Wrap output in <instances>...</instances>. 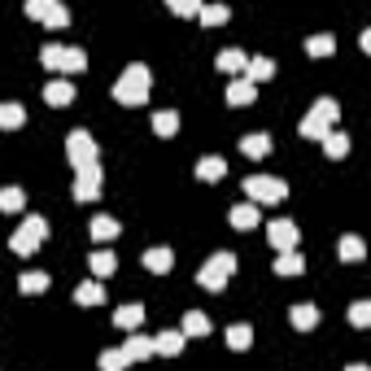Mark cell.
I'll return each mask as SVG.
<instances>
[{
  "label": "cell",
  "instance_id": "obj_1",
  "mask_svg": "<svg viewBox=\"0 0 371 371\" xmlns=\"http://www.w3.org/2000/svg\"><path fill=\"white\" fill-rule=\"evenodd\" d=\"M114 96L122 105H144V96H148V66L131 61L127 70H122V79L114 83Z\"/></svg>",
  "mask_w": 371,
  "mask_h": 371
},
{
  "label": "cell",
  "instance_id": "obj_2",
  "mask_svg": "<svg viewBox=\"0 0 371 371\" xmlns=\"http://www.w3.org/2000/svg\"><path fill=\"white\" fill-rule=\"evenodd\" d=\"M96 140H92V131H70V140H66V158H70V166L74 170H88V166H96Z\"/></svg>",
  "mask_w": 371,
  "mask_h": 371
},
{
  "label": "cell",
  "instance_id": "obj_3",
  "mask_svg": "<svg viewBox=\"0 0 371 371\" xmlns=\"http://www.w3.org/2000/svg\"><path fill=\"white\" fill-rule=\"evenodd\" d=\"M44 232H48V223H44L40 214H31V218H27V223H22V228L13 232L9 249H13V254H22V258H27V254H35V249H40V240H44Z\"/></svg>",
  "mask_w": 371,
  "mask_h": 371
},
{
  "label": "cell",
  "instance_id": "obj_4",
  "mask_svg": "<svg viewBox=\"0 0 371 371\" xmlns=\"http://www.w3.org/2000/svg\"><path fill=\"white\" fill-rule=\"evenodd\" d=\"M245 192H249L254 201H284V196H288L284 179H276V175H249V179H245Z\"/></svg>",
  "mask_w": 371,
  "mask_h": 371
},
{
  "label": "cell",
  "instance_id": "obj_5",
  "mask_svg": "<svg viewBox=\"0 0 371 371\" xmlns=\"http://www.w3.org/2000/svg\"><path fill=\"white\" fill-rule=\"evenodd\" d=\"M232 271H236V258H232V254H214V258L201 266V276H196V280H201L206 288H223V284L232 280Z\"/></svg>",
  "mask_w": 371,
  "mask_h": 371
},
{
  "label": "cell",
  "instance_id": "obj_6",
  "mask_svg": "<svg viewBox=\"0 0 371 371\" xmlns=\"http://www.w3.org/2000/svg\"><path fill=\"white\" fill-rule=\"evenodd\" d=\"M27 13L40 18V22H48V27H66V22H70V9L66 5H48V0H31Z\"/></svg>",
  "mask_w": 371,
  "mask_h": 371
},
{
  "label": "cell",
  "instance_id": "obj_7",
  "mask_svg": "<svg viewBox=\"0 0 371 371\" xmlns=\"http://www.w3.org/2000/svg\"><path fill=\"white\" fill-rule=\"evenodd\" d=\"M74 196H79V201H96V196H101V170L96 166L79 170V175H74Z\"/></svg>",
  "mask_w": 371,
  "mask_h": 371
},
{
  "label": "cell",
  "instance_id": "obj_8",
  "mask_svg": "<svg viewBox=\"0 0 371 371\" xmlns=\"http://www.w3.org/2000/svg\"><path fill=\"white\" fill-rule=\"evenodd\" d=\"M266 236H271V245H276L280 254L297 249V228H293L288 218H276V223H271V228H266Z\"/></svg>",
  "mask_w": 371,
  "mask_h": 371
},
{
  "label": "cell",
  "instance_id": "obj_9",
  "mask_svg": "<svg viewBox=\"0 0 371 371\" xmlns=\"http://www.w3.org/2000/svg\"><path fill=\"white\" fill-rule=\"evenodd\" d=\"M44 101L48 105H70L74 101V83L70 79H48L44 83Z\"/></svg>",
  "mask_w": 371,
  "mask_h": 371
},
{
  "label": "cell",
  "instance_id": "obj_10",
  "mask_svg": "<svg viewBox=\"0 0 371 371\" xmlns=\"http://www.w3.org/2000/svg\"><path fill=\"white\" fill-rule=\"evenodd\" d=\"M74 302L79 306H101L105 302V284L101 280H83L79 288H74Z\"/></svg>",
  "mask_w": 371,
  "mask_h": 371
},
{
  "label": "cell",
  "instance_id": "obj_11",
  "mask_svg": "<svg viewBox=\"0 0 371 371\" xmlns=\"http://www.w3.org/2000/svg\"><path fill=\"white\" fill-rule=\"evenodd\" d=\"M223 175H228V162H223L218 153H210V158H201V162H196V179L214 184V179H223Z\"/></svg>",
  "mask_w": 371,
  "mask_h": 371
},
{
  "label": "cell",
  "instance_id": "obj_12",
  "mask_svg": "<svg viewBox=\"0 0 371 371\" xmlns=\"http://www.w3.org/2000/svg\"><path fill=\"white\" fill-rule=\"evenodd\" d=\"M271 74H276V61H271V57H249V61H245V79H249L254 88L262 79H271Z\"/></svg>",
  "mask_w": 371,
  "mask_h": 371
},
{
  "label": "cell",
  "instance_id": "obj_13",
  "mask_svg": "<svg viewBox=\"0 0 371 371\" xmlns=\"http://www.w3.org/2000/svg\"><path fill=\"white\" fill-rule=\"evenodd\" d=\"M254 92H258V88L240 74V79H232V83H228V105H249V101H254Z\"/></svg>",
  "mask_w": 371,
  "mask_h": 371
},
{
  "label": "cell",
  "instance_id": "obj_14",
  "mask_svg": "<svg viewBox=\"0 0 371 371\" xmlns=\"http://www.w3.org/2000/svg\"><path fill=\"white\" fill-rule=\"evenodd\" d=\"M179 350H184V332H158V336H153V354L175 358Z\"/></svg>",
  "mask_w": 371,
  "mask_h": 371
},
{
  "label": "cell",
  "instance_id": "obj_15",
  "mask_svg": "<svg viewBox=\"0 0 371 371\" xmlns=\"http://www.w3.org/2000/svg\"><path fill=\"white\" fill-rule=\"evenodd\" d=\"M240 153H245V158H266V153H271V136H266V131L245 136V140H240Z\"/></svg>",
  "mask_w": 371,
  "mask_h": 371
},
{
  "label": "cell",
  "instance_id": "obj_16",
  "mask_svg": "<svg viewBox=\"0 0 371 371\" xmlns=\"http://www.w3.org/2000/svg\"><path fill=\"white\" fill-rule=\"evenodd\" d=\"M144 266H148V271H162V276H166V271L175 266V254H170L166 245H153V249L144 254Z\"/></svg>",
  "mask_w": 371,
  "mask_h": 371
},
{
  "label": "cell",
  "instance_id": "obj_17",
  "mask_svg": "<svg viewBox=\"0 0 371 371\" xmlns=\"http://www.w3.org/2000/svg\"><path fill=\"white\" fill-rule=\"evenodd\" d=\"M258 218H262V214H258V206H254V201H245V206H236V210H232V228L249 232V228H258Z\"/></svg>",
  "mask_w": 371,
  "mask_h": 371
},
{
  "label": "cell",
  "instance_id": "obj_18",
  "mask_svg": "<svg viewBox=\"0 0 371 371\" xmlns=\"http://www.w3.org/2000/svg\"><path fill=\"white\" fill-rule=\"evenodd\" d=\"M245 61H249V57H245L240 48H223V53H218V70H228L232 79H240V70H245Z\"/></svg>",
  "mask_w": 371,
  "mask_h": 371
},
{
  "label": "cell",
  "instance_id": "obj_19",
  "mask_svg": "<svg viewBox=\"0 0 371 371\" xmlns=\"http://www.w3.org/2000/svg\"><path fill=\"white\" fill-rule=\"evenodd\" d=\"M140 319H144V306H140V302H131V306H118L114 324H118V328H127V332H136V328H140Z\"/></svg>",
  "mask_w": 371,
  "mask_h": 371
},
{
  "label": "cell",
  "instance_id": "obj_20",
  "mask_svg": "<svg viewBox=\"0 0 371 371\" xmlns=\"http://www.w3.org/2000/svg\"><path fill=\"white\" fill-rule=\"evenodd\" d=\"M122 354H127V363H144L148 354H153V341H148V336H131L127 345H122Z\"/></svg>",
  "mask_w": 371,
  "mask_h": 371
},
{
  "label": "cell",
  "instance_id": "obj_21",
  "mask_svg": "<svg viewBox=\"0 0 371 371\" xmlns=\"http://www.w3.org/2000/svg\"><path fill=\"white\" fill-rule=\"evenodd\" d=\"M92 276H114V266H118V258H114V249H92Z\"/></svg>",
  "mask_w": 371,
  "mask_h": 371
},
{
  "label": "cell",
  "instance_id": "obj_22",
  "mask_svg": "<svg viewBox=\"0 0 371 371\" xmlns=\"http://www.w3.org/2000/svg\"><path fill=\"white\" fill-rule=\"evenodd\" d=\"M276 271H280V276H302V271H306V258L297 254V249H288V254L276 258Z\"/></svg>",
  "mask_w": 371,
  "mask_h": 371
},
{
  "label": "cell",
  "instance_id": "obj_23",
  "mask_svg": "<svg viewBox=\"0 0 371 371\" xmlns=\"http://www.w3.org/2000/svg\"><path fill=\"white\" fill-rule=\"evenodd\" d=\"M153 131H158V136H175V131H179V114H175V110H158V114H153Z\"/></svg>",
  "mask_w": 371,
  "mask_h": 371
},
{
  "label": "cell",
  "instance_id": "obj_24",
  "mask_svg": "<svg viewBox=\"0 0 371 371\" xmlns=\"http://www.w3.org/2000/svg\"><path fill=\"white\" fill-rule=\"evenodd\" d=\"M88 232H92V240H114V236H118V223H114L110 214H96Z\"/></svg>",
  "mask_w": 371,
  "mask_h": 371
},
{
  "label": "cell",
  "instance_id": "obj_25",
  "mask_svg": "<svg viewBox=\"0 0 371 371\" xmlns=\"http://www.w3.org/2000/svg\"><path fill=\"white\" fill-rule=\"evenodd\" d=\"M179 332H184V336H206V332H210V319H206L201 310H188V314H184V328H179Z\"/></svg>",
  "mask_w": 371,
  "mask_h": 371
},
{
  "label": "cell",
  "instance_id": "obj_26",
  "mask_svg": "<svg viewBox=\"0 0 371 371\" xmlns=\"http://www.w3.org/2000/svg\"><path fill=\"white\" fill-rule=\"evenodd\" d=\"M288 319H293V328H302V332H310V328L319 324V310H314V306L306 302V306H293V314H288Z\"/></svg>",
  "mask_w": 371,
  "mask_h": 371
},
{
  "label": "cell",
  "instance_id": "obj_27",
  "mask_svg": "<svg viewBox=\"0 0 371 371\" xmlns=\"http://www.w3.org/2000/svg\"><path fill=\"white\" fill-rule=\"evenodd\" d=\"M228 345H232V350H249V345H254V328L249 324H232L228 328Z\"/></svg>",
  "mask_w": 371,
  "mask_h": 371
},
{
  "label": "cell",
  "instance_id": "obj_28",
  "mask_svg": "<svg viewBox=\"0 0 371 371\" xmlns=\"http://www.w3.org/2000/svg\"><path fill=\"white\" fill-rule=\"evenodd\" d=\"M27 122V110H22L18 101H5L0 105V127H22Z\"/></svg>",
  "mask_w": 371,
  "mask_h": 371
},
{
  "label": "cell",
  "instance_id": "obj_29",
  "mask_svg": "<svg viewBox=\"0 0 371 371\" xmlns=\"http://www.w3.org/2000/svg\"><path fill=\"white\" fill-rule=\"evenodd\" d=\"M22 206H27V192H22V188H0V210L18 214Z\"/></svg>",
  "mask_w": 371,
  "mask_h": 371
},
{
  "label": "cell",
  "instance_id": "obj_30",
  "mask_svg": "<svg viewBox=\"0 0 371 371\" xmlns=\"http://www.w3.org/2000/svg\"><path fill=\"white\" fill-rule=\"evenodd\" d=\"M336 254H341L345 262H358V258H363L367 249H363V240H358V236H341V245H336Z\"/></svg>",
  "mask_w": 371,
  "mask_h": 371
},
{
  "label": "cell",
  "instance_id": "obj_31",
  "mask_svg": "<svg viewBox=\"0 0 371 371\" xmlns=\"http://www.w3.org/2000/svg\"><path fill=\"white\" fill-rule=\"evenodd\" d=\"M328 131H332V127H328L324 118H314V114H306V118H302V136H306V140H324Z\"/></svg>",
  "mask_w": 371,
  "mask_h": 371
},
{
  "label": "cell",
  "instance_id": "obj_32",
  "mask_svg": "<svg viewBox=\"0 0 371 371\" xmlns=\"http://www.w3.org/2000/svg\"><path fill=\"white\" fill-rule=\"evenodd\" d=\"M324 153H328V158H345V153H350V140H345L341 131H328V136H324Z\"/></svg>",
  "mask_w": 371,
  "mask_h": 371
},
{
  "label": "cell",
  "instance_id": "obj_33",
  "mask_svg": "<svg viewBox=\"0 0 371 371\" xmlns=\"http://www.w3.org/2000/svg\"><path fill=\"white\" fill-rule=\"evenodd\" d=\"M306 48H310V57H328L332 48H336V40H332V35H324V31H319V35H310V40H306Z\"/></svg>",
  "mask_w": 371,
  "mask_h": 371
},
{
  "label": "cell",
  "instance_id": "obj_34",
  "mask_svg": "<svg viewBox=\"0 0 371 371\" xmlns=\"http://www.w3.org/2000/svg\"><path fill=\"white\" fill-rule=\"evenodd\" d=\"M83 66H88L83 48H61V66H57V70H70V74H74V70H83Z\"/></svg>",
  "mask_w": 371,
  "mask_h": 371
},
{
  "label": "cell",
  "instance_id": "obj_35",
  "mask_svg": "<svg viewBox=\"0 0 371 371\" xmlns=\"http://www.w3.org/2000/svg\"><path fill=\"white\" fill-rule=\"evenodd\" d=\"M18 288H22V293H44V288H48V276H44V271H27V276L18 280Z\"/></svg>",
  "mask_w": 371,
  "mask_h": 371
},
{
  "label": "cell",
  "instance_id": "obj_36",
  "mask_svg": "<svg viewBox=\"0 0 371 371\" xmlns=\"http://www.w3.org/2000/svg\"><path fill=\"white\" fill-rule=\"evenodd\" d=\"M314 118H324L328 122V127H332V122H336V101H332V96H319V101H314V110H310Z\"/></svg>",
  "mask_w": 371,
  "mask_h": 371
},
{
  "label": "cell",
  "instance_id": "obj_37",
  "mask_svg": "<svg viewBox=\"0 0 371 371\" xmlns=\"http://www.w3.org/2000/svg\"><path fill=\"white\" fill-rule=\"evenodd\" d=\"M350 324H354V328H367V324H371V302H354V306H350Z\"/></svg>",
  "mask_w": 371,
  "mask_h": 371
},
{
  "label": "cell",
  "instance_id": "obj_38",
  "mask_svg": "<svg viewBox=\"0 0 371 371\" xmlns=\"http://www.w3.org/2000/svg\"><path fill=\"white\" fill-rule=\"evenodd\" d=\"M122 367H127V354L122 350H105L101 354V371H122Z\"/></svg>",
  "mask_w": 371,
  "mask_h": 371
},
{
  "label": "cell",
  "instance_id": "obj_39",
  "mask_svg": "<svg viewBox=\"0 0 371 371\" xmlns=\"http://www.w3.org/2000/svg\"><path fill=\"white\" fill-rule=\"evenodd\" d=\"M40 61H44L48 70H57V66H61V44H44V48H40Z\"/></svg>",
  "mask_w": 371,
  "mask_h": 371
},
{
  "label": "cell",
  "instance_id": "obj_40",
  "mask_svg": "<svg viewBox=\"0 0 371 371\" xmlns=\"http://www.w3.org/2000/svg\"><path fill=\"white\" fill-rule=\"evenodd\" d=\"M196 18H201V22H223V18H228V9H223V5H201V13H196Z\"/></svg>",
  "mask_w": 371,
  "mask_h": 371
},
{
  "label": "cell",
  "instance_id": "obj_41",
  "mask_svg": "<svg viewBox=\"0 0 371 371\" xmlns=\"http://www.w3.org/2000/svg\"><path fill=\"white\" fill-rule=\"evenodd\" d=\"M175 13H184V18H192V13H201V5H196V0H175V5H170Z\"/></svg>",
  "mask_w": 371,
  "mask_h": 371
},
{
  "label": "cell",
  "instance_id": "obj_42",
  "mask_svg": "<svg viewBox=\"0 0 371 371\" xmlns=\"http://www.w3.org/2000/svg\"><path fill=\"white\" fill-rule=\"evenodd\" d=\"M345 371H371V367H363V363H354V367H345Z\"/></svg>",
  "mask_w": 371,
  "mask_h": 371
}]
</instances>
